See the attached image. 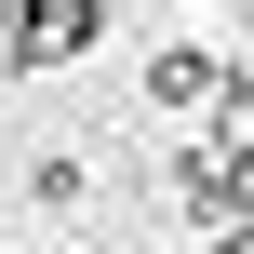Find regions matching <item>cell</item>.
I'll use <instances>...</instances> for the list:
<instances>
[{"label":"cell","instance_id":"1","mask_svg":"<svg viewBox=\"0 0 254 254\" xmlns=\"http://www.w3.org/2000/svg\"><path fill=\"white\" fill-rule=\"evenodd\" d=\"M214 80H228V67H214V40H147V107H161V121L214 107Z\"/></svg>","mask_w":254,"mask_h":254},{"label":"cell","instance_id":"2","mask_svg":"<svg viewBox=\"0 0 254 254\" xmlns=\"http://www.w3.org/2000/svg\"><path fill=\"white\" fill-rule=\"evenodd\" d=\"M27 201H40V214H80V201H94V161H80V147H40V161H27Z\"/></svg>","mask_w":254,"mask_h":254}]
</instances>
